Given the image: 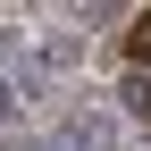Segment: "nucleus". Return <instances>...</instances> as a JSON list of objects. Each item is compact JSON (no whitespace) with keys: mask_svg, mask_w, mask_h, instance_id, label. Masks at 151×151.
<instances>
[{"mask_svg":"<svg viewBox=\"0 0 151 151\" xmlns=\"http://www.w3.org/2000/svg\"><path fill=\"white\" fill-rule=\"evenodd\" d=\"M50 151H118V118L109 109H67L50 126Z\"/></svg>","mask_w":151,"mask_h":151,"instance_id":"f257e3e1","label":"nucleus"},{"mask_svg":"<svg viewBox=\"0 0 151 151\" xmlns=\"http://www.w3.org/2000/svg\"><path fill=\"white\" fill-rule=\"evenodd\" d=\"M118 109L126 118H151V67H126L118 76Z\"/></svg>","mask_w":151,"mask_h":151,"instance_id":"f03ea898","label":"nucleus"},{"mask_svg":"<svg viewBox=\"0 0 151 151\" xmlns=\"http://www.w3.org/2000/svg\"><path fill=\"white\" fill-rule=\"evenodd\" d=\"M126 50H134V67H151V17H134V25H126Z\"/></svg>","mask_w":151,"mask_h":151,"instance_id":"7ed1b4c3","label":"nucleus"},{"mask_svg":"<svg viewBox=\"0 0 151 151\" xmlns=\"http://www.w3.org/2000/svg\"><path fill=\"white\" fill-rule=\"evenodd\" d=\"M17 109H25V92H17V76H9V67H0V126H9V118H17Z\"/></svg>","mask_w":151,"mask_h":151,"instance_id":"20e7f679","label":"nucleus"}]
</instances>
